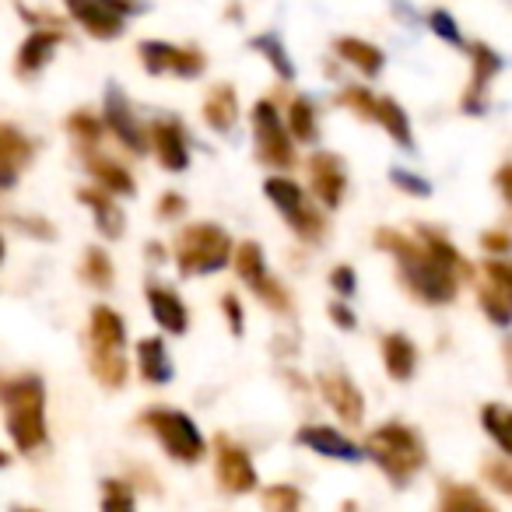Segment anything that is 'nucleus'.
Instances as JSON below:
<instances>
[{"mask_svg":"<svg viewBox=\"0 0 512 512\" xmlns=\"http://www.w3.org/2000/svg\"><path fill=\"white\" fill-rule=\"evenodd\" d=\"M379 246L390 249L393 260H397L400 281L407 285V292L418 295L428 306H446L456 299V278L460 274L453 267H446L425 242L404 239L397 232H379Z\"/></svg>","mask_w":512,"mask_h":512,"instance_id":"f257e3e1","label":"nucleus"},{"mask_svg":"<svg viewBox=\"0 0 512 512\" xmlns=\"http://www.w3.org/2000/svg\"><path fill=\"white\" fill-rule=\"evenodd\" d=\"M0 404L8 435L22 453H32L46 442V390L39 376H15L0 386Z\"/></svg>","mask_w":512,"mask_h":512,"instance_id":"f03ea898","label":"nucleus"},{"mask_svg":"<svg viewBox=\"0 0 512 512\" xmlns=\"http://www.w3.org/2000/svg\"><path fill=\"white\" fill-rule=\"evenodd\" d=\"M365 456H369L393 484H407L428 463L425 442L418 439V432L407 425H397V421L379 425L376 432H369V439H365Z\"/></svg>","mask_w":512,"mask_h":512,"instance_id":"7ed1b4c3","label":"nucleus"},{"mask_svg":"<svg viewBox=\"0 0 512 512\" xmlns=\"http://www.w3.org/2000/svg\"><path fill=\"white\" fill-rule=\"evenodd\" d=\"M228 260H235V249L225 228L211 225V221L183 228V235H179V242H176V264L183 278L214 274V271H221Z\"/></svg>","mask_w":512,"mask_h":512,"instance_id":"20e7f679","label":"nucleus"},{"mask_svg":"<svg viewBox=\"0 0 512 512\" xmlns=\"http://www.w3.org/2000/svg\"><path fill=\"white\" fill-rule=\"evenodd\" d=\"M144 425L155 432V439L162 442V449L179 463H197L204 460L207 442L200 435V428L193 425V418H186L183 411H172V407H151L144 414Z\"/></svg>","mask_w":512,"mask_h":512,"instance_id":"39448f33","label":"nucleus"},{"mask_svg":"<svg viewBox=\"0 0 512 512\" xmlns=\"http://www.w3.org/2000/svg\"><path fill=\"white\" fill-rule=\"evenodd\" d=\"M253 137H256V155L271 169L285 172L295 162V144L288 130L281 127V116L271 102H256L253 106Z\"/></svg>","mask_w":512,"mask_h":512,"instance_id":"423d86ee","label":"nucleus"},{"mask_svg":"<svg viewBox=\"0 0 512 512\" xmlns=\"http://www.w3.org/2000/svg\"><path fill=\"white\" fill-rule=\"evenodd\" d=\"M67 15L92 32L95 39H116L123 36V15L137 11V0H64Z\"/></svg>","mask_w":512,"mask_h":512,"instance_id":"0eeeda50","label":"nucleus"},{"mask_svg":"<svg viewBox=\"0 0 512 512\" xmlns=\"http://www.w3.org/2000/svg\"><path fill=\"white\" fill-rule=\"evenodd\" d=\"M264 190H267V197H271V204L285 214L288 225H292L302 239H320L323 221H320V214L309 207V200H306V193H302L299 183H292L288 176H271Z\"/></svg>","mask_w":512,"mask_h":512,"instance_id":"6e6552de","label":"nucleus"},{"mask_svg":"<svg viewBox=\"0 0 512 512\" xmlns=\"http://www.w3.org/2000/svg\"><path fill=\"white\" fill-rule=\"evenodd\" d=\"M477 299H481V309L491 323H498V327L512 323V260H502V256L484 260Z\"/></svg>","mask_w":512,"mask_h":512,"instance_id":"1a4fd4ad","label":"nucleus"},{"mask_svg":"<svg viewBox=\"0 0 512 512\" xmlns=\"http://www.w3.org/2000/svg\"><path fill=\"white\" fill-rule=\"evenodd\" d=\"M214 474H218L221 491H232V495H246L260 481L246 449L228 442L225 435H218V442H214Z\"/></svg>","mask_w":512,"mask_h":512,"instance_id":"9d476101","label":"nucleus"},{"mask_svg":"<svg viewBox=\"0 0 512 512\" xmlns=\"http://www.w3.org/2000/svg\"><path fill=\"white\" fill-rule=\"evenodd\" d=\"M141 60L151 74H176V78H200L204 74V57L197 50H183V46H169V43H141Z\"/></svg>","mask_w":512,"mask_h":512,"instance_id":"9b49d317","label":"nucleus"},{"mask_svg":"<svg viewBox=\"0 0 512 512\" xmlns=\"http://www.w3.org/2000/svg\"><path fill=\"white\" fill-rule=\"evenodd\" d=\"M309 186H313L316 200L323 207H337L344 200V186H348V176H344V162L330 151H316L309 158Z\"/></svg>","mask_w":512,"mask_h":512,"instance_id":"f8f14e48","label":"nucleus"},{"mask_svg":"<svg viewBox=\"0 0 512 512\" xmlns=\"http://www.w3.org/2000/svg\"><path fill=\"white\" fill-rule=\"evenodd\" d=\"M106 123H109V130L120 137V144H127L134 155H144V151L151 148L148 137H144V127L137 123L134 109H130L127 95H123L120 88H109L106 92Z\"/></svg>","mask_w":512,"mask_h":512,"instance_id":"ddd939ff","label":"nucleus"},{"mask_svg":"<svg viewBox=\"0 0 512 512\" xmlns=\"http://www.w3.org/2000/svg\"><path fill=\"white\" fill-rule=\"evenodd\" d=\"M320 390L323 397H327V404L337 411V418L344 421V425H358L365 414V397L362 390H358L355 383H351L344 372H323L320 376Z\"/></svg>","mask_w":512,"mask_h":512,"instance_id":"4468645a","label":"nucleus"},{"mask_svg":"<svg viewBox=\"0 0 512 512\" xmlns=\"http://www.w3.org/2000/svg\"><path fill=\"white\" fill-rule=\"evenodd\" d=\"M295 439H299V446L313 449V453L327 456V460H348V463L362 460V449H358L348 435L334 432V428H327V425H302Z\"/></svg>","mask_w":512,"mask_h":512,"instance_id":"2eb2a0df","label":"nucleus"},{"mask_svg":"<svg viewBox=\"0 0 512 512\" xmlns=\"http://www.w3.org/2000/svg\"><path fill=\"white\" fill-rule=\"evenodd\" d=\"M470 57H474V74H470L467 95H463V109H467V113H481L488 81L502 71V57H498V53L491 50V46H484V43L470 46Z\"/></svg>","mask_w":512,"mask_h":512,"instance_id":"dca6fc26","label":"nucleus"},{"mask_svg":"<svg viewBox=\"0 0 512 512\" xmlns=\"http://www.w3.org/2000/svg\"><path fill=\"white\" fill-rule=\"evenodd\" d=\"M151 148H155L158 162L169 172H183L186 165H190V148H186V137L179 123L158 120L155 127H151Z\"/></svg>","mask_w":512,"mask_h":512,"instance_id":"f3484780","label":"nucleus"},{"mask_svg":"<svg viewBox=\"0 0 512 512\" xmlns=\"http://www.w3.org/2000/svg\"><path fill=\"white\" fill-rule=\"evenodd\" d=\"M88 348L127 351V327H123L116 309H109V306L92 309V320H88Z\"/></svg>","mask_w":512,"mask_h":512,"instance_id":"a211bd4d","label":"nucleus"},{"mask_svg":"<svg viewBox=\"0 0 512 512\" xmlns=\"http://www.w3.org/2000/svg\"><path fill=\"white\" fill-rule=\"evenodd\" d=\"M148 306H151V316L162 330L169 334H186L190 327V313H186L183 299H179L172 288H162V285H151L148 288Z\"/></svg>","mask_w":512,"mask_h":512,"instance_id":"6ab92c4d","label":"nucleus"},{"mask_svg":"<svg viewBox=\"0 0 512 512\" xmlns=\"http://www.w3.org/2000/svg\"><path fill=\"white\" fill-rule=\"evenodd\" d=\"M32 162V141L25 134H18L15 127H4L0 130V183H4V190L8 186H15V179L22 176V169Z\"/></svg>","mask_w":512,"mask_h":512,"instance_id":"aec40b11","label":"nucleus"},{"mask_svg":"<svg viewBox=\"0 0 512 512\" xmlns=\"http://www.w3.org/2000/svg\"><path fill=\"white\" fill-rule=\"evenodd\" d=\"M137 369H141V379L144 383H169L172 379V358L165 351V341L162 337H141L137 344Z\"/></svg>","mask_w":512,"mask_h":512,"instance_id":"412c9836","label":"nucleus"},{"mask_svg":"<svg viewBox=\"0 0 512 512\" xmlns=\"http://www.w3.org/2000/svg\"><path fill=\"white\" fill-rule=\"evenodd\" d=\"M60 29H43V32H32L29 39L22 43V50H18V74H36L43 71L46 64H50L53 50L60 46Z\"/></svg>","mask_w":512,"mask_h":512,"instance_id":"4be33fe9","label":"nucleus"},{"mask_svg":"<svg viewBox=\"0 0 512 512\" xmlns=\"http://www.w3.org/2000/svg\"><path fill=\"white\" fill-rule=\"evenodd\" d=\"M383 362H386V372L390 379L397 383H407L418 369V348L411 344V337L404 334H386L383 337Z\"/></svg>","mask_w":512,"mask_h":512,"instance_id":"5701e85b","label":"nucleus"},{"mask_svg":"<svg viewBox=\"0 0 512 512\" xmlns=\"http://www.w3.org/2000/svg\"><path fill=\"white\" fill-rule=\"evenodd\" d=\"M78 200L85 207H92L95 225H99L102 235H109V239H120V235H123V211L116 207L113 193H106V190H78Z\"/></svg>","mask_w":512,"mask_h":512,"instance_id":"b1692460","label":"nucleus"},{"mask_svg":"<svg viewBox=\"0 0 512 512\" xmlns=\"http://www.w3.org/2000/svg\"><path fill=\"white\" fill-rule=\"evenodd\" d=\"M235 116H239V99H235V88L232 85H214L211 95L204 102V120L211 130L225 134V130L235 127Z\"/></svg>","mask_w":512,"mask_h":512,"instance_id":"393cba45","label":"nucleus"},{"mask_svg":"<svg viewBox=\"0 0 512 512\" xmlns=\"http://www.w3.org/2000/svg\"><path fill=\"white\" fill-rule=\"evenodd\" d=\"M334 46H337V53H341V60H348L365 78H376V74L383 71V50H379V46L365 43V39H337Z\"/></svg>","mask_w":512,"mask_h":512,"instance_id":"a878e982","label":"nucleus"},{"mask_svg":"<svg viewBox=\"0 0 512 512\" xmlns=\"http://www.w3.org/2000/svg\"><path fill=\"white\" fill-rule=\"evenodd\" d=\"M88 172H92V176L102 183V190L113 193V197H127V193H134V176H130L120 162H113V158L92 155L88 158Z\"/></svg>","mask_w":512,"mask_h":512,"instance_id":"bb28decb","label":"nucleus"},{"mask_svg":"<svg viewBox=\"0 0 512 512\" xmlns=\"http://www.w3.org/2000/svg\"><path fill=\"white\" fill-rule=\"evenodd\" d=\"M88 362H92V372L102 386L109 390H120L127 383V355L123 351H102V348H88Z\"/></svg>","mask_w":512,"mask_h":512,"instance_id":"cd10ccee","label":"nucleus"},{"mask_svg":"<svg viewBox=\"0 0 512 512\" xmlns=\"http://www.w3.org/2000/svg\"><path fill=\"white\" fill-rule=\"evenodd\" d=\"M439 512H498L477 488L467 484H446L439 491Z\"/></svg>","mask_w":512,"mask_h":512,"instance_id":"c85d7f7f","label":"nucleus"},{"mask_svg":"<svg viewBox=\"0 0 512 512\" xmlns=\"http://www.w3.org/2000/svg\"><path fill=\"white\" fill-rule=\"evenodd\" d=\"M235 271H239V278L246 281L249 288H256V285H264L271 274H267V264H264V246L260 242H253V239H246V242H239V249H235Z\"/></svg>","mask_w":512,"mask_h":512,"instance_id":"c756f323","label":"nucleus"},{"mask_svg":"<svg viewBox=\"0 0 512 512\" xmlns=\"http://www.w3.org/2000/svg\"><path fill=\"white\" fill-rule=\"evenodd\" d=\"M481 425H484V432L495 439V446L502 449L505 460H512V407L488 404L481 411Z\"/></svg>","mask_w":512,"mask_h":512,"instance_id":"7c9ffc66","label":"nucleus"},{"mask_svg":"<svg viewBox=\"0 0 512 512\" xmlns=\"http://www.w3.org/2000/svg\"><path fill=\"white\" fill-rule=\"evenodd\" d=\"M379 123H383V130L400 144V148H407V151L414 148L411 120H407V113H404V106H400V102L379 99Z\"/></svg>","mask_w":512,"mask_h":512,"instance_id":"2f4dec72","label":"nucleus"},{"mask_svg":"<svg viewBox=\"0 0 512 512\" xmlns=\"http://www.w3.org/2000/svg\"><path fill=\"white\" fill-rule=\"evenodd\" d=\"M288 127L295 141H316V109L309 99H295L288 109Z\"/></svg>","mask_w":512,"mask_h":512,"instance_id":"473e14b6","label":"nucleus"},{"mask_svg":"<svg viewBox=\"0 0 512 512\" xmlns=\"http://www.w3.org/2000/svg\"><path fill=\"white\" fill-rule=\"evenodd\" d=\"M81 274H85L88 285H95V288H113V264H109V256L102 253L99 246L85 249V264H81Z\"/></svg>","mask_w":512,"mask_h":512,"instance_id":"72a5a7b5","label":"nucleus"},{"mask_svg":"<svg viewBox=\"0 0 512 512\" xmlns=\"http://www.w3.org/2000/svg\"><path fill=\"white\" fill-rule=\"evenodd\" d=\"M421 242H425V246L432 249L435 256H439L442 264H446V267H453L456 274H470V264H467V260H463V256H460V249H456L453 242L446 239V235H439V232H428V228H425V232H421Z\"/></svg>","mask_w":512,"mask_h":512,"instance_id":"f704fd0d","label":"nucleus"},{"mask_svg":"<svg viewBox=\"0 0 512 512\" xmlns=\"http://www.w3.org/2000/svg\"><path fill=\"white\" fill-rule=\"evenodd\" d=\"M264 509L267 512H302V491L292 484H274L264 491Z\"/></svg>","mask_w":512,"mask_h":512,"instance_id":"c9c22d12","label":"nucleus"},{"mask_svg":"<svg viewBox=\"0 0 512 512\" xmlns=\"http://www.w3.org/2000/svg\"><path fill=\"white\" fill-rule=\"evenodd\" d=\"M253 50H260L267 60H271V67L281 74L285 81H292V74H295V67H292V60H288V50L278 43L274 36H260V39H253Z\"/></svg>","mask_w":512,"mask_h":512,"instance_id":"e433bc0d","label":"nucleus"},{"mask_svg":"<svg viewBox=\"0 0 512 512\" xmlns=\"http://www.w3.org/2000/svg\"><path fill=\"white\" fill-rule=\"evenodd\" d=\"M102 512H137L130 484H123V481L102 484Z\"/></svg>","mask_w":512,"mask_h":512,"instance_id":"4c0bfd02","label":"nucleus"},{"mask_svg":"<svg viewBox=\"0 0 512 512\" xmlns=\"http://www.w3.org/2000/svg\"><path fill=\"white\" fill-rule=\"evenodd\" d=\"M67 130H71V137L81 144V148H95V144H99V134H102L99 120H95L92 113H74L71 120H67Z\"/></svg>","mask_w":512,"mask_h":512,"instance_id":"58836bf2","label":"nucleus"},{"mask_svg":"<svg viewBox=\"0 0 512 512\" xmlns=\"http://www.w3.org/2000/svg\"><path fill=\"white\" fill-rule=\"evenodd\" d=\"M341 106L355 109L362 120H379V99L372 92H365V88H348L341 95Z\"/></svg>","mask_w":512,"mask_h":512,"instance_id":"ea45409f","label":"nucleus"},{"mask_svg":"<svg viewBox=\"0 0 512 512\" xmlns=\"http://www.w3.org/2000/svg\"><path fill=\"white\" fill-rule=\"evenodd\" d=\"M428 29H432L439 39H446V43L463 46V36H460V29H456V22H453L449 11H432V15H428Z\"/></svg>","mask_w":512,"mask_h":512,"instance_id":"a19ab883","label":"nucleus"},{"mask_svg":"<svg viewBox=\"0 0 512 512\" xmlns=\"http://www.w3.org/2000/svg\"><path fill=\"white\" fill-rule=\"evenodd\" d=\"M253 292L260 295V299H264L267 306H274V309H278V313H288V309H292V299H288V292H285V288H281L274 278H267L264 285H256Z\"/></svg>","mask_w":512,"mask_h":512,"instance_id":"79ce46f5","label":"nucleus"},{"mask_svg":"<svg viewBox=\"0 0 512 512\" xmlns=\"http://www.w3.org/2000/svg\"><path fill=\"white\" fill-rule=\"evenodd\" d=\"M484 474H488V481L495 484V488H502V491H509L512 495V467L505 460H491V463H484Z\"/></svg>","mask_w":512,"mask_h":512,"instance_id":"37998d69","label":"nucleus"},{"mask_svg":"<svg viewBox=\"0 0 512 512\" xmlns=\"http://www.w3.org/2000/svg\"><path fill=\"white\" fill-rule=\"evenodd\" d=\"M390 179H393V186H400V190H407V193H418V197H425V193H432V186H428L425 179L411 176V172H407V169H393V172H390Z\"/></svg>","mask_w":512,"mask_h":512,"instance_id":"c03bdc74","label":"nucleus"},{"mask_svg":"<svg viewBox=\"0 0 512 512\" xmlns=\"http://www.w3.org/2000/svg\"><path fill=\"white\" fill-rule=\"evenodd\" d=\"M221 309H225L228 327H232V334L239 337L242 330H246V323H242V306H239V299H235V295H225V299H221Z\"/></svg>","mask_w":512,"mask_h":512,"instance_id":"a18cd8bd","label":"nucleus"},{"mask_svg":"<svg viewBox=\"0 0 512 512\" xmlns=\"http://www.w3.org/2000/svg\"><path fill=\"white\" fill-rule=\"evenodd\" d=\"M330 285L341 295H351L355 292V271H351V267H334V271H330Z\"/></svg>","mask_w":512,"mask_h":512,"instance_id":"49530a36","label":"nucleus"},{"mask_svg":"<svg viewBox=\"0 0 512 512\" xmlns=\"http://www.w3.org/2000/svg\"><path fill=\"white\" fill-rule=\"evenodd\" d=\"M186 211V200L179 193H162V204H158V218H179Z\"/></svg>","mask_w":512,"mask_h":512,"instance_id":"de8ad7c7","label":"nucleus"},{"mask_svg":"<svg viewBox=\"0 0 512 512\" xmlns=\"http://www.w3.org/2000/svg\"><path fill=\"white\" fill-rule=\"evenodd\" d=\"M484 249H488V253H495V256H505L512 249V235L488 232V235H484Z\"/></svg>","mask_w":512,"mask_h":512,"instance_id":"09e8293b","label":"nucleus"},{"mask_svg":"<svg viewBox=\"0 0 512 512\" xmlns=\"http://www.w3.org/2000/svg\"><path fill=\"white\" fill-rule=\"evenodd\" d=\"M330 320H334L337 327H344V330H355V316H351V309L341 306V302H334V306H330Z\"/></svg>","mask_w":512,"mask_h":512,"instance_id":"8fccbe9b","label":"nucleus"},{"mask_svg":"<svg viewBox=\"0 0 512 512\" xmlns=\"http://www.w3.org/2000/svg\"><path fill=\"white\" fill-rule=\"evenodd\" d=\"M495 183H498V190H502L505 204L512 207V165H502V169L495 172Z\"/></svg>","mask_w":512,"mask_h":512,"instance_id":"3c124183","label":"nucleus"},{"mask_svg":"<svg viewBox=\"0 0 512 512\" xmlns=\"http://www.w3.org/2000/svg\"><path fill=\"white\" fill-rule=\"evenodd\" d=\"M505 362H509V372H512V337L505 341Z\"/></svg>","mask_w":512,"mask_h":512,"instance_id":"603ef678","label":"nucleus"},{"mask_svg":"<svg viewBox=\"0 0 512 512\" xmlns=\"http://www.w3.org/2000/svg\"><path fill=\"white\" fill-rule=\"evenodd\" d=\"M15 512H32V509H15Z\"/></svg>","mask_w":512,"mask_h":512,"instance_id":"864d4df0","label":"nucleus"}]
</instances>
